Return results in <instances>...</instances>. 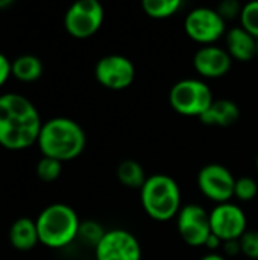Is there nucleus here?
Wrapping results in <instances>:
<instances>
[{
  "mask_svg": "<svg viewBox=\"0 0 258 260\" xmlns=\"http://www.w3.org/2000/svg\"><path fill=\"white\" fill-rule=\"evenodd\" d=\"M236 180L237 178H234L233 172L219 163H210L198 174L199 190L217 204L230 203L234 197Z\"/></svg>",
  "mask_w": 258,
  "mask_h": 260,
  "instance_id": "9",
  "label": "nucleus"
},
{
  "mask_svg": "<svg viewBox=\"0 0 258 260\" xmlns=\"http://www.w3.org/2000/svg\"><path fill=\"white\" fill-rule=\"evenodd\" d=\"M61 171H62V163L55 158L43 157L36 163V175L41 181H46V183L55 181L61 175Z\"/></svg>",
  "mask_w": 258,
  "mask_h": 260,
  "instance_id": "21",
  "label": "nucleus"
},
{
  "mask_svg": "<svg viewBox=\"0 0 258 260\" xmlns=\"http://www.w3.org/2000/svg\"><path fill=\"white\" fill-rule=\"evenodd\" d=\"M243 5H240L237 0H225L217 6V12L220 14V17L227 21L230 18H240V12H242Z\"/></svg>",
  "mask_w": 258,
  "mask_h": 260,
  "instance_id": "25",
  "label": "nucleus"
},
{
  "mask_svg": "<svg viewBox=\"0 0 258 260\" xmlns=\"http://www.w3.org/2000/svg\"><path fill=\"white\" fill-rule=\"evenodd\" d=\"M36 145L43 157L64 163L82 154L87 145V137L82 126L73 119L53 117L43 123Z\"/></svg>",
  "mask_w": 258,
  "mask_h": 260,
  "instance_id": "2",
  "label": "nucleus"
},
{
  "mask_svg": "<svg viewBox=\"0 0 258 260\" xmlns=\"http://www.w3.org/2000/svg\"><path fill=\"white\" fill-rule=\"evenodd\" d=\"M233 64V58L219 46H202L193 56V67L202 76L208 79H217L225 76Z\"/></svg>",
  "mask_w": 258,
  "mask_h": 260,
  "instance_id": "13",
  "label": "nucleus"
},
{
  "mask_svg": "<svg viewBox=\"0 0 258 260\" xmlns=\"http://www.w3.org/2000/svg\"><path fill=\"white\" fill-rule=\"evenodd\" d=\"M182 6L181 0H143L141 8L152 18H167L175 15Z\"/></svg>",
  "mask_w": 258,
  "mask_h": 260,
  "instance_id": "19",
  "label": "nucleus"
},
{
  "mask_svg": "<svg viewBox=\"0 0 258 260\" xmlns=\"http://www.w3.org/2000/svg\"><path fill=\"white\" fill-rule=\"evenodd\" d=\"M255 168H257V172H258V155H257V158H255Z\"/></svg>",
  "mask_w": 258,
  "mask_h": 260,
  "instance_id": "31",
  "label": "nucleus"
},
{
  "mask_svg": "<svg viewBox=\"0 0 258 260\" xmlns=\"http://www.w3.org/2000/svg\"><path fill=\"white\" fill-rule=\"evenodd\" d=\"M9 242L15 250L20 251L32 250L40 242L35 221H32L30 218L17 219L9 229Z\"/></svg>",
  "mask_w": 258,
  "mask_h": 260,
  "instance_id": "16",
  "label": "nucleus"
},
{
  "mask_svg": "<svg viewBox=\"0 0 258 260\" xmlns=\"http://www.w3.org/2000/svg\"><path fill=\"white\" fill-rule=\"evenodd\" d=\"M240 24L246 32L258 40V0L243 5L240 12Z\"/></svg>",
  "mask_w": 258,
  "mask_h": 260,
  "instance_id": "20",
  "label": "nucleus"
},
{
  "mask_svg": "<svg viewBox=\"0 0 258 260\" xmlns=\"http://www.w3.org/2000/svg\"><path fill=\"white\" fill-rule=\"evenodd\" d=\"M258 193L257 181L252 177H240L236 180L234 197L240 201H252Z\"/></svg>",
  "mask_w": 258,
  "mask_h": 260,
  "instance_id": "23",
  "label": "nucleus"
},
{
  "mask_svg": "<svg viewBox=\"0 0 258 260\" xmlns=\"http://www.w3.org/2000/svg\"><path fill=\"white\" fill-rule=\"evenodd\" d=\"M96 260H141L138 239L128 230L113 229L105 232L94 248Z\"/></svg>",
  "mask_w": 258,
  "mask_h": 260,
  "instance_id": "10",
  "label": "nucleus"
},
{
  "mask_svg": "<svg viewBox=\"0 0 258 260\" xmlns=\"http://www.w3.org/2000/svg\"><path fill=\"white\" fill-rule=\"evenodd\" d=\"M11 73L18 81L32 82L43 75V62L35 55H21L11 61Z\"/></svg>",
  "mask_w": 258,
  "mask_h": 260,
  "instance_id": "17",
  "label": "nucleus"
},
{
  "mask_svg": "<svg viewBox=\"0 0 258 260\" xmlns=\"http://www.w3.org/2000/svg\"><path fill=\"white\" fill-rule=\"evenodd\" d=\"M40 242L49 248H64L78 239L81 221L67 204H50L35 219Z\"/></svg>",
  "mask_w": 258,
  "mask_h": 260,
  "instance_id": "3",
  "label": "nucleus"
},
{
  "mask_svg": "<svg viewBox=\"0 0 258 260\" xmlns=\"http://www.w3.org/2000/svg\"><path fill=\"white\" fill-rule=\"evenodd\" d=\"M222 244H224V242H222L216 235H213V233H211V235H210V238H208V239H207V242H205V247H207V248H210V250H217Z\"/></svg>",
  "mask_w": 258,
  "mask_h": 260,
  "instance_id": "28",
  "label": "nucleus"
},
{
  "mask_svg": "<svg viewBox=\"0 0 258 260\" xmlns=\"http://www.w3.org/2000/svg\"><path fill=\"white\" fill-rule=\"evenodd\" d=\"M242 253L252 260H258V230H246L239 239Z\"/></svg>",
  "mask_w": 258,
  "mask_h": 260,
  "instance_id": "24",
  "label": "nucleus"
},
{
  "mask_svg": "<svg viewBox=\"0 0 258 260\" xmlns=\"http://www.w3.org/2000/svg\"><path fill=\"white\" fill-rule=\"evenodd\" d=\"M14 2L12 0H0V9H5V8H8V6H11Z\"/></svg>",
  "mask_w": 258,
  "mask_h": 260,
  "instance_id": "30",
  "label": "nucleus"
},
{
  "mask_svg": "<svg viewBox=\"0 0 258 260\" xmlns=\"http://www.w3.org/2000/svg\"><path fill=\"white\" fill-rule=\"evenodd\" d=\"M103 17V6L97 0H78L65 11L64 27L75 38H90L100 29Z\"/></svg>",
  "mask_w": 258,
  "mask_h": 260,
  "instance_id": "6",
  "label": "nucleus"
},
{
  "mask_svg": "<svg viewBox=\"0 0 258 260\" xmlns=\"http://www.w3.org/2000/svg\"><path fill=\"white\" fill-rule=\"evenodd\" d=\"M213 93L210 87L195 78L181 79L172 85L169 102L172 108L187 117H201L213 104Z\"/></svg>",
  "mask_w": 258,
  "mask_h": 260,
  "instance_id": "5",
  "label": "nucleus"
},
{
  "mask_svg": "<svg viewBox=\"0 0 258 260\" xmlns=\"http://www.w3.org/2000/svg\"><path fill=\"white\" fill-rule=\"evenodd\" d=\"M181 239L190 247H202L211 235L210 213L199 204H186L176 216Z\"/></svg>",
  "mask_w": 258,
  "mask_h": 260,
  "instance_id": "8",
  "label": "nucleus"
},
{
  "mask_svg": "<svg viewBox=\"0 0 258 260\" xmlns=\"http://www.w3.org/2000/svg\"><path fill=\"white\" fill-rule=\"evenodd\" d=\"M11 75V61L3 53H0V87L8 81Z\"/></svg>",
  "mask_w": 258,
  "mask_h": 260,
  "instance_id": "26",
  "label": "nucleus"
},
{
  "mask_svg": "<svg viewBox=\"0 0 258 260\" xmlns=\"http://www.w3.org/2000/svg\"><path fill=\"white\" fill-rule=\"evenodd\" d=\"M224 251L225 254L228 256H237L242 253V248H240V242L239 241H228V242H224Z\"/></svg>",
  "mask_w": 258,
  "mask_h": 260,
  "instance_id": "27",
  "label": "nucleus"
},
{
  "mask_svg": "<svg viewBox=\"0 0 258 260\" xmlns=\"http://www.w3.org/2000/svg\"><path fill=\"white\" fill-rule=\"evenodd\" d=\"M184 29L193 41L202 46H211L225 34V20L217 9L199 6L187 14Z\"/></svg>",
  "mask_w": 258,
  "mask_h": 260,
  "instance_id": "7",
  "label": "nucleus"
},
{
  "mask_svg": "<svg viewBox=\"0 0 258 260\" xmlns=\"http://www.w3.org/2000/svg\"><path fill=\"white\" fill-rule=\"evenodd\" d=\"M199 119L204 125H208V126L228 128L237 123V120L240 119V108L236 102L230 99L213 101L210 108Z\"/></svg>",
  "mask_w": 258,
  "mask_h": 260,
  "instance_id": "15",
  "label": "nucleus"
},
{
  "mask_svg": "<svg viewBox=\"0 0 258 260\" xmlns=\"http://www.w3.org/2000/svg\"><path fill=\"white\" fill-rule=\"evenodd\" d=\"M227 52L233 59L243 62L251 61L257 56V38L242 26L233 27L227 34Z\"/></svg>",
  "mask_w": 258,
  "mask_h": 260,
  "instance_id": "14",
  "label": "nucleus"
},
{
  "mask_svg": "<svg viewBox=\"0 0 258 260\" xmlns=\"http://www.w3.org/2000/svg\"><path fill=\"white\" fill-rule=\"evenodd\" d=\"M43 122L35 105L18 93L0 96V146L27 149L38 142Z\"/></svg>",
  "mask_w": 258,
  "mask_h": 260,
  "instance_id": "1",
  "label": "nucleus"
},
{
  "mask_svg": "<svg viewBox=\"0 0 258 260\" xmlns=\"http://www.w3.org/2000/svg\"><path fill=\"white\" fill-rule=\"evenodd\" d=\"M257 56H258V40H257Z\"/></svg>",
  "mask_w": 258,
  "mask_h": 260,
  "instance_id": "32",
  "label": "nucleus"
},
{
  "mask_svg": "<svg viewBox=\"0 0 258 260\" xmlns=\"http://www.w3.org/2000/svg\"><path fill=\"white\" fill-rule=\"evenodd\" d=\"M103 235H105V230L102 229V225H99L94 221H87V222H81L78 238L82 242H85V244L91 245L93 248H96L97 244L100 242V239L103 238Z\"/></svg>",
  "mask_w": 258,
  "mask_h": 260,
  "instance_id": "22",
  "label": "nucleus"
},
{
  "mask_svg": "<svg viewBox=\"0 0 258 260\" xmlns=\"http://www.w3.org/2000/svg\"><path fill=\"white\" fill-rule=\"evenodd\" d=\"M94 76L105 88L125 90L135 79V67L132 61L123 55H106L97 61Z\"/></svg>",
  "mask_w": 258,
  "mask_h": 260,
  "instance_id": "11",
  "label": "nucleus"
},
{
  "mask_svg": "<svg viewBox=\"0 0 258 260\" xmlns=\"http://www.w3.org/2000/svg\"><path fill=\"white\" fill-rule=\"evenodd\" d=\"M140 200L144 212L160 222H166L178 216L182 207L178 183L164 174L148 177L146 183L140 189Z\"/></svg>",
  "mask_w": 258,
  "mask_h": 260,
  "instance_id": "4",
  "label": "nucleus"
},
{
  "mask_svg": "<svg viewBox=\"0 0 258 260\" xmlns=\"http://www.w3.org/2000/svg\"><path fill=\"white\" fill-rule=\"evenodd\" d=\"M117 178L125 187L129 189H141L148 180L143 166L135 160H123L117 166Z\"/></svg>",
  "mask_w": 258,
  "mask_h": 260,
  "instance_id": "18",
  "label": "nucleus"
},
{
  "mask_svg": "<svg viewBox=\"0 0 258 260\" xmlns=\"http://www.w3.org/2000/svg\"><path fill=\"white\" fill-rule=\"evenodd\" d=\"M246 224L245 212L233 203L217 204L210 212L211 233L222 242L239 241L246 232Z\"/></svg>",
  "mask_w": 258,
  "mask_h": 260,
  "instance_id": "12",
  "label": "nucleus"
},
{
  "mask_svg": "<svg viewBox=\"0 0 258 260\" xmlns=\"http://www.w3.org/2000/svg\"><path fill=\"white\" fill-rule=\"evenodd\" d=\"M199 260H227L224 256H220V254H217V253H210V254H207V256H204L202 259Z\"/></svg>",
  "mask_w": 258,
  "mask_h": 260,
  "instance_id": "29",
  "label": "nucleus"
}]
</instances>
